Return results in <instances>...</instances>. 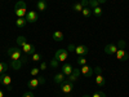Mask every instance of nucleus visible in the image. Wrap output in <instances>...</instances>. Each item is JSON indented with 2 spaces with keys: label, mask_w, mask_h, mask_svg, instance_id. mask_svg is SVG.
I'll return each instance as SVG.
<instances>
[{
  "label": "nucleus",
  "mask_w": 129,
  "mask_h": 97,
  "mask_svg": "<svg viewBox=\"0 0 129 97\" xmlns=\"http://www.w3.org/2000/svg\"><path fill=\"white\" fill-rule=\"evenodd\" d=\"M8 56L10 57V66L13 67V70H19L21 67H22V52H21V49L18 48H9L8 49Z\"/></svg>",
  "instance_id": "nucleus-1"
},
{
  "label": "nucleus",
  "mask_w": 129,
  "mask_h": 97,
  "mask_svg": "<svg viewBox=\"0 0 129 97\" xmlns=\"http://www.w3.org/2000/svg\"><path fill=\"white\" fill-rule=\"evenodd\" d=\"M14 14L17 17H26L27 14V8H26V3L23 0H19L14 5Z\"/></svg>",
  "instance_id": "nucleus-2"
},
{
  "label": "nucleus",
  "mask_w": 129,
  "mask_h": 97,
  "mask_svg": "<svg viewBox=\"0 0 129 97\" xmlns=\"http://www.w3.org/2000/svg\"><path fill=\"white\" fill-rule=\"evenodd\" d=\"M74 89V84L70 82V80H63L61 83V91L64 93V94H70Z\"/></svg>",
  "instance_id": "nucleus-3"
},
{
  "label": "nucleus",
  "mask_w": 129,
  "mask_h": 97,
  "mask_svg": "<svg viewBox=\"0 0 129 97\" xmlns=\"http://www.w3.org/2000/svg\"><path fill=\"white\" fill-rule=\"evenodd\" d=\"M67 56H69V51H67V49H58V51L54 53V58L58 60V61L67 60Z\"/></svg>",
  "instance_id": "nucleus-4"
},
{
  "label": "nucleus",
  "mask_w": 129,
  "mask_h": 97,
  "mask_svg": "<svg viewBox=\"0 0 129 97\" xmlns=\"http://www.w3.org/2000/svg\"><path fill=\"white\" fill-rule=\"evenodd\" d=\"M80 72L84 75V77L89 78V77H92V75H93L94 69H93V67H90V66H88V65H83L81 69H80Z\"/></svg>",
  "instance_id": "nucleus-5"
},
{
  "label": "nucleus",
  "mask_w": 129,
  "mask_h": 97,
  "mask_svg": "<svg viewBox=\"0 0 129 97\" xmlns=\"http://www.w3.org/2000/svg\"><path fill=\"white\" fill-rule=\"evenodd\" d=\"M22 49H23V53L26 56H32L35 53V47H34V44H30V43H26V44L22 47Z\"/></svg>",
  "instance_id": "nucleus-6"
},
{
  "label": "nucleus",
  "mask_w": 129,
  "mask_h": 97,
  "mask_svg": "<svg viewBox=\"0 0 129 97\" xmlns=\"http://www.w3.org/2000/svg\"><path fill=\"white\" fill-rule=\"evenodd\" d=\"M26 21L27 22H30V23H34V22H36L38 21V18H39V16H38V13L36 12H34V10H30V12H27V14H26Z\"/></svg>",
  "instance_id": "nucleus-7"
},
{
  "label": "nucleus",
  "mask_w": 129,
  "mask_h": 97,
  "mask_svg": "<svg viewBox=\"0 0 129 97\" xmlns=\"http://www.w3.org/2000/svg\"><path fill=\"white\" fill-rule=\"evenodd\" d=\"M115 55H116V58L119 60V61H126L129 58V55L126 53L125 49H117Z\"/></svg>",
  "instance_id": "nucleus-8"
},
{
  "label": "nucleus",
  "mask_w": 129,
  "mask_h": 97,
  "mask_svg": "<svg viewBox=\"0 0 129 97\" xmlns=\"http://www.w3.org/2000/svg\"><path fill=\"white\" fill-rule=\"evenodd\" d=\"M0 83L3 85H7V87H10V83H12V78H10V75H8L7 72L0 75Z\"/></svg>",
  "instance_id": "nucleus-9"
},
{
  "label": "nucleus",
  "mask_w": 129,
  "mask_h": 97,
  "mask_svg": "<svg viewBox=\"0 0 129 97\" xmlns=\"http://www.w3.org/2000/svg\"><path fill=\"white\" fill-rule=\"evenodd\" d=\"M88 52H89V49H88L87 45H78L75 48V53H76L78 56H85Z\"/></svg>",
  "instance_id": "nucleus-10"
},
{
  "label": "nucleus",
  "mask_w": 129,
  "mask_h": 97,
  "mask_svg": "<svg viewBox=\"0 0 129 97\" xmlns=\"http://www.w3.org/2000/svg\"><path fill=\"white\" fill-rule=\"evenodd\" d=\"M80 74H81V72H80V69H74V70H72V72H71V74L69 75V79H67V80H70L71 83L76 82Z\"/></svg>",
  "instance_id": "nucleus-11"
},
{
  "label": "nucleus",
  "mask_w": 129,
  "mask_h": 97,
  "mask_svg": "<svg viewBox=\"0 0 129 97\" xmlns=\"http://www.w3.org/2000/svg\"><path fill=\"white\" fill-rule=\"evenodd\" d=\"M116 51H117V47L115 45V44H107L106 47H105V52H106V55H115L116 53Z\"/></svg>",
  "instance_id": "nucleus-12"
},
{
  "label": "nucleus",
  "mask_w": 129,
  "mask_h": 97,
  "mask_svg": "<svg viewBox=\"0 0 129 97\" xmlns=\"http://www.w3.org/2000/svg\"><path fill=\"white\" fill-rule=\"evenodd\" d=\"M95 84L98 85V87H103V85L106 84V79L102 74H97L95 77Z\"/></svg>",
  "instance_id": "nucleus-13"
},
{
  "label": "nucleus",
  "mask_w": 129,
  "mask_h": 97,
  "mask_svg": "<svg viewBox=\"0 0 129 97\" xmlns=\"http://www.w3.org/2000/svg\"><path fill=\"white\" fill-rule=\"evenodd\" d=\"M72 65L71 63H64L63 66H62V74H64V75H70L71 72H72Z\"/></svg>",
  "instance_id": "nucleus-14"
},
{
  "label": "nucleus",
  "mask_w": 129,
  "mask_h": 97,
  "mask_svg": "<svg viewBox=\"0 0 129 97\" xmlns=\"http://www.w3.org/2000/svg\"><path fill=\"white\" fill-rule=\"evenodd\" d=\"M39 85V80H38V78H32L31 80H28V83H27V87L32 91V89H35L36 87Z\"/></svg>",
  "instance_id": "nucleus-15"
},
{
  "label": "nucleus",
  "mask_w": 129,
  "mask_h": 97,
  "mask_svg": "<svg viewBox=\"0 0 129 97\" xmlns=\"http://www.w3.org/2000/svg\"><path fill=\"white\" fill-rule=\"evenodd\" d=\"M26 23H27V21H26L25 17H19V18H17V21H16V26L19 27V29H23V27L26 26Z\"/></svg>",
  "instance_id": "nucleus-16"
},
{
  "label": "nucleus",
  "mask_w": 129,
  "mask_h": 97,
  "mask_svg": "<svg viewBox=\"0 0 129 97\" xmlns=\"http://www.w3.org/2000/svg\"><path fill=\"white\" fill-rule=\"evenodd\" d=\"M52 36H53V39H54L56 41H62L64 39V35H63L62 31H54Z\"/></svg>",
  "instance_id": "nucleus-17"
},
{
  "label": "nucleus",
  "mask_w": 129,
  "mask_h": 97,
  "mask_svg": "<svg viewBox=\"0 0 129 97\" xmlns=\"http://www.w3.org/2000/svg\"><path fill=\"white\" fill-rule=\"evenodd\" d=\"M63 80H64V74H62V72H57V74L54 75V83L61 84Z\"/></svg>",
  "instance_id": "nucleus-18"
},
{
  "label": "nucleus",
  "mask_w": 129,
  "mask_h": 97,
  "mask_svg": "<svg viewBox=\"0 0 129 97\" xmlns=\"http://www.w3.org/2000/svg\"><path fill=\"white\" fill-rule=\"evenodd\" d=\"M47 3L44 2V0H39V2L36 3V8L39 9V10H45L47 9Z\"/></svg>",
  "instance_id": "nucleus-19"
},
{
  "label": "nucleus",
  "mask_w": 129,
  "mask_h": 97,
  "mask_svg": "<svg viewBox=\"0 0 129 97\" xmlns=\"http://www.w3.org/2000/svg\"><path fill=\"white\" fill-rule=\"evenodd\" d=\"M16 41H17V44H18V45L23 47V45L26 44V43H27V39H26L25 36L21 35V36H18V38H17V40H16Z\"/></svg>",
  "instance_id": "nucleus-20"
},
{
  "label": "nucleus",
  "mask_w": 129,
  "mask_h": 97,
  "mask_svg": "<svg viewBox=\"0 0 129 97\" xmlns=\"http://www.w3.org/2000/svg\"><path fill=\"white\" fill-rule=\"evenodd\" d=\"M8 71V65L5 62H0V75H3Z\"/></svg>",
  "instance_id": "nucleus-21"
},
{
  "label": "nucleus",
  "mask_w": 129,
  "mask_h": 97,
  "mask_svg": "<svg viewBox=\"0 0 129 97\" xmlns=\"http://www.w3.org/2000/svg\"><path fill=\"white\" fill-rule=\"evenodd\" d=\"M92 13H93L95 17H101V16H102V9H101L100 7H95V8H93Z\"/></svg>",
  "instance_id": "nucleus-22"
},
{
  "label": "nucleus",
  "mask_w": 129,
  "mask_h": 97,
  "mask_svg": "<svg viewBox=\"0 0 129 97\" xmlns=\"http://www.w3.org/2000/svg\"><path fill=\"white\" fill-rule=\"evenodd\" d=\"M81 13H83L84 17H90L92 16V10H90V8H83Z\"/></svg>",
  "instance_id": "nucleus-23"
},
{
  "label": "nucleus",
  "mask_w": 129,
  "mask_h": 97,
  "mask_svg": "<svg viewBox=\"0 0 129 97\" xmlns=\"http://www.w3.org/2000/svg\"><path fill=\"white\" fill-rule=\"evenodd\" d=\"M31 60L35 61V62H40V61H41V55H40V53H36V52H35L34 55L31 56Z\"/></svg>",
  "instance_id": "nucleus-24"
},
{
  "label": "nucleus",
  "mask_w": 129,
  "mask_h": 97,
  "mask_svg": "<svg viewBox=\"0 0 129 97\" xmlns=\"http://www.w3.org/2000/svg\"><path fill=\"white\" fill-rule=\"evenodd\" d=\"M116 47H117V49H125V47H126L125 40H119L117 44H116Z\"/></svg>",
  "instance_id": "nucleus-25"
},
{
  "label": "nucleus",
  "mask_w": 129,
  "mask_h": 97,
  "mask_svg": "<svg viewBox=\"0 0 129 97\" xmlns=\"http://www.w3.org/2000/svg\"><path fill=\"white\" fill-rule=\"evenodd\" d=\"M72 9L75 10V12H81V10H83V5L80 3H75L74 7H72Z\"/></svg>",
  "instance_id": "nucleus-26"
},
{
  "label": "nucleus",
  "mask_w": 129,
  "mask_h": 97,
  "mask_svg": "<svg viewBox=\"0 0 129 97\" xmlns=\"http://www.w3.org/2000/svg\"><path fill=\"white\" fill-rule=\"evenodd\" d=\"M78 63L79 65H87V58H85V56H79V58H78Z\"/></svg>",
  "instance_id": "nucleus-27"
},
{
  "label": "nucleus",
  "mask_w": 129,
  "mask_h": 97,
  "mask_svg": "<svg viewBox=\"0 0 129 97\" xmlns=\"http://www.w3.org/2000/svg\"><path fill=\"white\" fill-rule=\"evenodd\" d=\"M101 3L98 2V0H89V5L92 7V8H95V7H98Z\"/></svg>",
  "instance_id": "nucleus-28"
},
{
  "label": "nucleus",
  "mask_w": 129,
  "mask_h": 97,
  "mask_svg": "<svg viewBox=\"0 0 129 97\" xmlns=\"http://www.w3.org/2000/svg\"><path fill=\"white\" fill-rule=\"evenodd\" d=\"M50 66H52L53 69H57V67H58V60L53 58V60L50 61Z\"/></svg>",
  "instance_id": "nucleus-29"
},
{
  "label": "nucleus",
  "mask_w": 129,
  "mask_h": 97,
  "mask_svg": "<svg viewBox=\"0 0 129 97\" xmlns=\"http://www.w3.org/2000/svg\"><path fill=\"white\" fill-rule=\"evenodd\" d=\"M92 97H106V94H105V92H102V91H98V92L93 93V94H92Z\"/></svg>",
  "instance_id": "nucleus-30"
},
{
  "label": "nucleus",
  "mask_w": 129,
  "mask_h": 97,
  "mask_svg": "<svg viewBox=\"0 0 129 97\" xmlns=\"http://www.w3.org/2000/svg\"><path fill=\"white\" fill-rule=\"evenodd\" d=\"M39 71H40V69H38V67H34V69H31L30 74L32 75V77H36V75L39 74Z\"/></svg>",
  "instance_id": "nucleus-31"
},
{
  "label": "nucleus",
  "mask_w": 129,
  "mask_h": 97,
  "mask_svg": "<svg viewBox=\"0 0 129 97\" xmlns=\"http://www.w3.org/2000/svg\"><path fill=\"white\" fill-rule=\"evenodd\" d=\"M80 4L83 5V8H88V5H89V0H81Z\"/></svg>",
  "instance_id": "nucleus-32"
},
{
  "label": "nucleus",
  "mask_w": 129,
  "mask_h": 97,
  "mask_svg": "<svg viewBox=\"0 0 129 97\" xmlns=\"http://www.w3.org/2000/svg\"><path fill=\"white\" fill-rule=\"evenodd\" d=\"M22 97H35V96H34V93H32L31 91H27V92H25V93H23V96H22Z\"/></svg>",
  "instance_id": "nucleus-33"
},
{
  "label": "nucleus",
  "mask_w": 129,
  "mask_h": 97,
  "mask_svg": "<svg viewBox=\"0 0 129 97\" xmlns=\"http://www.w3.org/2000/svg\"><path fill=\"white\" fill-rule=\"evenodd\" d=\"M75 48H76V47H75L74 44H69V47H67V51H69V52H75Z\"/></svg>",
  "instance_id": "nucleus-34"
},
{
  "label": "nucleus",
  "mask_w": 129,
  "mask_h": 97,
  "mask_svg": "<svg viewBox=\"0 0 129 97\" xmlns=\"http://www.w3.org/2000/svg\"><path fill=\"white\" fill-rule=\"evenodd\" d=\"M38 80H39V84H44L45 83V78L44 77H39Z\"/></svg>",
  "instance_id": "nucleus-35"
},
{
  "label": "nucleus",
  "mask_w": 129,
  "mask_h": 97,
  "mask_svg": "<svg viewBox=\"0 0 129 97\" xmlns=\"http://www.w3.org/2000/svg\"><path fill=\"white\" fill-rule=\"evenodd\" d=\"M45 69H47V63L43 61V62L40 63V70H45Z\"/></svg>",
  "instance_id": "nucleus-36"
},
{
  "label": "nucleus",
  "mask_w": 129,
  "mask_h": 97,
  "mask_svg": "<svg viewBox=\"0 0 129 97\" xmlns=\"http://www.w3.org/2000/svg\"><path fill=\"white\" fill-rule=\"evenodd\" d=\"M94 70H95V74H102V69H101L100 66H95Z\"/></svg>",
  "instance_id": "nucleus-37"
},
{
  "label": "nucleus",
  "mask_w": 129,
  "mask_h": 97,
  "mask_svg": "<svg viewBox=\"0 0 129 97\" xmlns=\"http://www.w3.org/2000/svg\"><path fill=\"white\" fill-rule=\"evenodd\" d=\"M0 97H4V92L2 89H0Z\"/></svg>",
  "instance_id": "nucleus-38"
},
{
  "label": "nucleus",
  "mask_w": 129,
  "mask_h": 97,
  "mask_svg": "<svg viewBox=\"0 0 129 97\" xmlns=\"http://www.w3.org/2000/svg\"><path fill=\"white\" fill-rule=\"evenodd\" d=\"M98 2H100L101 4H103V3H106V0H98Z\"/></svg>",
  "instance_id": "nucleus-39"
},
{
  "label": "nucleus",
  "mask_w": 129,
  "mask_h": 97,
  "mask_svg": "<svg viewBox=\"0 0 129 97\" xmlns=\"http://www.w3.org/2000/svg\"><path fill=\"white\" fill-rule=\"evenodd\" d=\"M83 97H92V96H89V94H85V96H83Z\"/></svg>",
  "instance_id": "nucleus-40"
}]
</instances>
